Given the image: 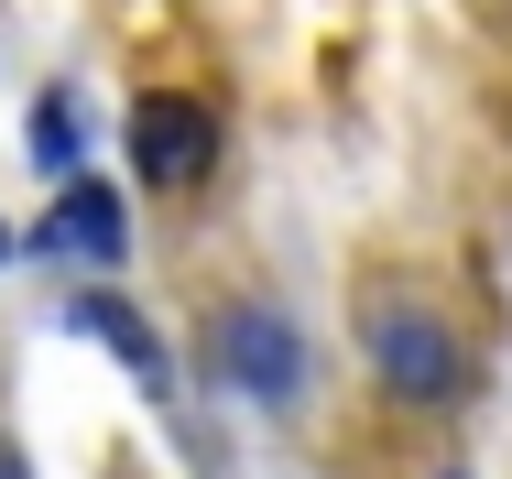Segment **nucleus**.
<instances>
[{"label":"nucleus","instance_id":"8","mask_svg":"<svg viewBox=\"0 0 512 479\" xmlns=\"http://www.w3.org/2000/svg\"><path fill=\"white\" fill-rule=\"evenodd\" d=\"M0 251H11V229H0Z\"/></svg>","mask_w":512,"mask_h":479},{"label":"nucleus","instance_id":"4","mask_svg":"<svg viewBox=\"0 0 512 479\" xmlns=\"http://www.w3.org/2000/svg\"><path fill=\"white\" fill-rule=\"evenodd\" d=\"M33 251L44 262H88V273H120V251H131V218H120V196L99 175H66L55 207H44V229H33Z\"/></svg>","mask_w":512,"mask_h":479},{"label":"nucleus","instance_id":"1","mask_svg":"<svg viewBox=\"0 0 512 479\" xmlns=\"http://www.w3.org/2000/svg\"><path fill=\"white\" fill-rule=\"evenodd\" d=\"M360 349H371L382 392H404V403H458V392H469V349H458V327L425 316L414 294H371V305H360Z\"/></svg>","mask_w":512,"mask_h":479},{"label":"nucleus","instance_id":"6","mask_svg":"<svg viewBox=\"0 0 512 479\" xmlns=\"http://www.w3.org/2000/svg\"><path fill=\"white\" fill-rule=\"evenodd\" d=\"M33 153L55 164V175H77V98L44 88V109H33Z\"/></svg>","mask_w":512,"mask_h":479},{"label":"nucleus","instance_id":"9","mask_svg":"<svg viewBox=\"0 0 512 479\" xmlns=\"http://www.w3.org/2000/svg\"><path fill=\"white\" fill-rule=\"evenodd\" d=\"M447 479H458V469H447Z\"/></svg>","mask_w":512,"mask_h":479},{"label":"nucleus","instance_id":"7","mask_svg":"<svg viewBox=\"0 0 512 479\" xmlns=\"http://www.w3.org/2000/svg\"><path fill=\"white\" fill-rule=\"evenodd\" d=\"M0 479H22V458H0Z\"/></svg>","mask_w":512,"mask_h":479},{"label":"nucleus","instance_id":"2","mask_svg":"<svg viewBox=\"0 0 512 479\" xmlns=\"http://www.w3.org/2000/svg\"><path fill=\"white\" fill-rule=\"evenodd\" d=\"M207 371L240 392V403H295V392H306V338H295L284 305H218Z\"/></svg>","mask_w":512,"mask_h":479},{"label":"nucleus","instance_id":"3","mask_svg":"<svg viewBox=\"0 0 512 479\" xmlns=\"http://www.w3.org/2000/svg\"><path fill=\"white\" fill-rule=\"evenodd\" d=\"M207 164H218V109L186 88H153L131 98V175L142 186H207Z\"/></svg>","mask_w":512,"mask_h":479},{"label":"nucleus","instance_id":"5","mask_svg":"<svg viewBox=\"0 0 512 479\" xmlns=\"http://www.w3.org/2000/svg\"><path fill=\"white\" fill-rule=\"evenodd\" d=\"M66 327H77V338H99L109 360H120V371H131V382L142 392H164L175 382V360H164V338H153V327H142V316H131V305H120V294H77V305H66Z\"/></svg>","mask_w":512,"mask_h":479}]
</instances>
